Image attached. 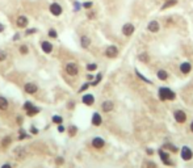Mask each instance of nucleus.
Masks as SVG:
<instances>
[{"mask_svg": "<svg viewBox=\"0 0 193 168\" xmlns=\"http://www.w3.org/2000/svg\"><path fill=\"white\" fill-rule=\"evenodd\" d=\"M28 46H25V45H23V46H20V53L21 54H28Z\"/></svg>", "mask_w": 193, "mask_h": 168, "instance_id": "33", "label": "nucleus"}, {"mask_svg": "<svg viewBox=\"0 0 193 168\" xmlns=\"http://www.w3.org/2000/svg\"><path fill=\"white\" fill-rule=\"evenodd\" d=\"M11 142H12V138H11L9 135H7V137H4V138H3V141H2V146H3L4 148H7L8 146L11 144Z\"/></svg>", "mask_w": 193, "mask_h": 168, "instance_id": "22", "label": "nucleus"}, {"mask_svg": "<svg viewBox=\"0 0 193 168\" xmlns=\"http://www.w3.org/2000/svg\"><path fill=\"white\" fill-rule=\"evenodd\" d=\"M56 163H58V164H62V163H63V159H62V156H59L58 159H56Z\"/></svg>", "mask_w": 193, "mask_h": 168, "instance_id": "44", "label": "nucleus"}, {"mask_svg": "<svg viewBox=\"0 0 193 168\" xmlns=\"http://www.w3.org/2000/svg\"><path fill=\"white\" fill-rule=\"evenodd\" d=\"M32 107H33V104L30 103V101H26V103L24 104V109H25V112H26V110H28V109H30Z\"/></svg>", "mask_w": 193, "mask_h": 168, "instance_id": "34", "label": "nucleus"}, {"mask_svg": "<svg viewBox=\"0 0 193 168\" xmlns=\"http://www.w3.org/2000/svg\"><path fill=\"white\" fill-rule=\"evenodd\" d=\"M192 70V64L189 63V62H183V63L180 64V71L183 74H189Z\"/></svg>", "mask_w": 193, "mask_h": 168, "instance_id": "16", "label": "nucleus"}, {"mask_svg": "<svg viewBox=\"0 0 193 168\" xmlns=\"http://www.w3.org/2000/svg\"><path fill=\"white\" fill-rule=\"evenodd\" d=\"M156 76H158L159 80H167V79H168V74H167V71H164V70H159L158 74H156Z\"/></svg>", "mask_w": 193, "mask_h": 168, "instance_id": "20", "label": "nucleus"}, {"mask_svg": "<svg viewBox=\"0 0 193 168\" xmlns=\"http://www.w3.org/2000/svg\"><path fill=\"white\" fill-rule=\"evenodd\" d=\"M15 154H16V156L19 158V159H24L25 158V155H26V151H25V148L24 147H17L16 150H15Z\"/></svg>", "mask_w": 193, "mask_h": 168, "instance_id": "18", "label": "nucleus"}, {"mask_svg": "<svg viewBox=\"0 0 193 168\" xmlns=\"http://www.w3.org/2000/svg\"><path fill=\"white\" fill-rule=\"evenodd\" d=\"M82 103L84 104V105H87V107H92V105H93V103H95L93 95H89V93L84 95V96L82 97Z\"/></svg>", "mask_w": 193, "mask_h": 168, "instance_id": "8", "label": "nucleus"}, {"mask_svg": "<svg viewBox=\"0 0 193 168\" xmlns=\"http://www.w3.org/2000/svg\"><path fill=\"white\" fill-rule=\"evenodd\" d=\"M83 7H84V8H91L92 7V3L91 2H86L84 4H83Z\"/></svg>", "mask_w": 193, "mask_h": 168, "instance_id": "41", "label": "nucleus"}, {"mask_svg": "<svg viewBox=\"0 0 193 168\" xmlns=\"http://www.w3.org/2000/svg\"><path fill=\"white\" fill-rule=\"evenodd\" d=\"M16 24L19 28H26V26H28V19H26L25 16H19L17 17Z\"/></svg>", "mask_w": 193, "mask_h": 168, "instance_id": "13", "label": "nucleus"}, {"mask_svg": "<svg viewBox=\"0 0 193 168\" xmlns=\"http://www.w3.org/2000/svg\"><path fill=\"white\" fill-rule=\"evenodd\" d=\"M50 12L54 16H59L60 13H62V7H60L58 3H53L51 5H50Z\"/></svg>", "mask_w": 193, "mask_h": 168, "instance_id": "12", "label": "nucleus"}, {"mask_svg": "<svg viewBox=\"0 0 193 168\" xmlns=\"http://www.w3.org/2000/svg\"><path fill=\"white\" fill-rule=\"evenodd\" d=\"M49 36L51 37V38H56V36H58V34H56V32L54 29H50L49 30Z\"/></svg>", "mask_w": 193, "mask_h": 168, "instance_id": "36", "label": "nucleus"}, {"mask_svg": "<svg viewBox=\"0 0 193 168\" xmlns=\"http://www.w3.org/2000/svg\"><path fill=\"white\" fill-rule=\"evenodd\" d=\"M4 30V26H3V24H0V33H2Z\"/></svg>", "mask_w": 193, "mask_h": 168, "instance_id": "47", "label": "nucleus"}, {"mask_svg": "<svg viewBox=\"0 0 193 168\" xmlns=\"http://www.w3.org/2000/svg\"><path fill=\"white\" fill-rule=\"evenodd\" d=\"M8 100L5 99V97L0 96V110H7L8 109Z\"/></svg>", "mask_w": 193, "mask_h": 168, "instance_id": "19", "label": "nucleus"}, {"mask_svg": "<svg viewBox=\"0 0 193 168\" xmlns=\"http://www.w3.org/2000/svg\"><path fill=\"white\" fill-rule=\"evenodd\" d=\"M79 8H80V5L78 4V2L75 3V11H79Z\"/></svg>", "mask_w": 193, "mask_h": 168, "instance_id": "46", "label": "nucleus"}, {"mask_svg": "<svg viewBox=\"0 0 193 168\" xmlns=\"http://www.w3.org/2000/svg\"><path fill=\"white\" fill-rule=\"evenodd\" d=\"M2 168H12V166H11V164H8V163H7V164H3V166H2Z\"/></svg>", "mask_w": 193, "mask_h": 168, "instance_id": "45", "label": "nucleus"}, {"mask_svg": "<svg viewBox=\"0 0 193 168\" xmlns=\"http://www.w3.org/2000/svg\"><path fill=\"white\" fill-rule=\"evenodd\" d=\"M76 133H78V127L75 125H70V127H68V135L70 137H74Z\"/></svg>", "mask_w": 193, "mask_h": 168, "instance_id": "24", "label": "nucleus"}, {"mask_svg": "<svg viewBox=\"0 0 193 168\" xmlns=\"http://www.w3.org/2000/svg\"><path fill=\"white\" fill-rule=\"evenodd\" d=\"M7 58V54H5V51H3V50H0V62H3V60H5Z\"/></svg>", "mask_w": 193, "mask_h": 168, "instance_id": "35", "label": "nucleus"}, {"mask_svg": "<svg viewBox=\"0 0 193 168\" xmlns=\"http://www.w3.org/2000/svg\"><path fill=\"white\" fill-rule=\"evenodd\" d=\"M87 70H88V71H95V70H97V64H96V63L87 64Z\"/></svg>", "mask_w": 193, "mask_h": 168, "instance_id": "31", "label": "nucleus"}, {"mask_svg": "<svg viewBox=\"0 0 193 168\" xmlns=\"http://www.w3.org/2000/svg\"><path fill=\"white\" fill-rule=\"evenodd\" d=\"M191 131H192V133H193V122H192V123H191Z\"/></svg>", "mask_w": 193, "mask_h": 168, "instance_id": "48", "label": "nucleus"}, {"mask_svg": "<svg viewBox=\"0 0 193 168\" xmlns=\"http://www.w3.org/2000/svg\"><path fill=\"white\" fill-rule=\"evenodd\" d=\"M163 147L167 148V150H171L172 152H177V147H176V146H173V144H171V143H166Z\"/></svg>", "mask_w": 193, "mask_h": 168, "instance_id": "27", "label": "nucleus"}, {"mask_svg": "<svg viewBox=\"0 0 193 168\" xmlns=\"http://www.w3.org/2000/svg\"><path fill=\"white\" fill-rule=\"evenodd\" d=\"M158 154H159L160 160L163 162V164H166V166H172V162H171V158H169V154H168V152H166L164 150H159V151H158Z\"/></svg>", "mask_w": 193, "mask_h": 168, "instance_id": "5", "label": "nucleus"}, {"mask_svg": "<svg viewBox=\"0 0 193 168\" xmlns=\"http://www.w3.org/2000/svg\"><path fill=\"white\" fill-rule=\"evenodd\" d=\"M24 138H28V134H26L25 131L20 130V137H19V139H24Z\"/></svg>", "mask_w": 193, "mask_h": 168, "instance_id": "37", "label": "nucleus"}, {"mask_svg": "<svg viewBox=\"0 0 193 168\" xmlns=\"http://www.w3.org/2000/svg\"><path fill=\"white\" fill-rule=\"evenodd\" d=\"M24 89H25L26 93H29V95H34V93L37 92L38 87H37L34 83H26V84H25V87H24Z\"/></svg>", "mask_w": 193, "mask_h": 168, "instance_id": "10", "label": "nucleus"}, {"mask_svg": "<svg viewBox=\"0 0 193 168\" xmlns=\"http://www.w3.org/2000/svg\"><path fill=\"white\" fill-rule=\"evenodd\" d=\"M101 78H103V75H101V74H99L95 78V80H93V82H91V86H97V84L100 83V80H101Z\"/></svg>", "mask_w": 193, "mask_h": 168, "instance_id": "29", "label": "nucleus"}, {"mask_svg": "<svg viewBox=\"0 0 193 168\" xmlns=\"http://www.w3.org/2000/svg\"><path fill=\"white\" fill-rule=\"evenodd\" d=\"M89 43H91V39L88 37H87V36H83L82 37V46L83 47H88Z\"/></svg>", "mask_w": 193, "mask_h": 168, "instance_id": "23", "label": "nucleus"}, {"mask_svg": "<svg viewBox=\"0 0 193 168\" xmlns=\"http://www.w3.org/2000/svg\"><path fill=\"white\" fill-rule=\"evenodd\" d=\"M113 103L112 101H109V100H107V101H104V103L101 104V109H103V112H105V113H108V112H111V110L113 109Z\"/></svg>", "mask_w": 193, "mask_h": 168, "instance_id": "15", "label": "nucleus"}, {"mask_svg": "<svg viewBox=\"0 0 193 168\" xmlns=\"http://www.w3.org/2000/svg\"><path fill=\"white\" fill-rule=\"evenodd\" d=\"M135 74H137V76H138V78H141V79H142V80H143V82H146V83H150V84H152V83H151V80H148V79H146V78H144V76H143V75H142L141 72H139V71H138V70H135Z\"/></svg>", "mask_w": 193, "mask_h": 168, "instance_id": "30", "label": "nucleus"}, {"mask_svg": "<svg viewBox=\"0 0 193 168\" xmlns=\"http://www.w3.org/2000/svg\"><path fill=\"white\" fill-rule=\"evenodd\" d=\"M91 86V83H86L84 84V86H83L82 88H80V89H79V92H83V91H86V89H88V87Z\"/></svg>", "mask_w": 193, "mask_h": 168, "instance_id": "38", "label": "nucleus"}, {"mask_svg": "<svg viewBox=\"0 0 193 168\" xmlns=\"http://www.w3.org/2000/svg\"><path fill=\"white\" fill-rule=\"evenodd\" d=\"M41 49H42V51L43 53H46V54H50V53L53 51V45L50 42H47V41H43L41 43Z\"/></svg>", "mask_w": 193, "mask_h": 168, "instance_id": "14", "label": "nucleus"}, {"mask_svg": "<svg viewBox=\"0 0 193 168\" xmlns=\"http://www.w3.org/2000/svg\"><path fill=\"white\" fill-rule=\"evenodd\" d=\"M51 121L54 122V123H58V125H60V123L63 122V118L60 117V116H58V114H55V116L51 117Z\"/></svg>", "mask_w": 193, "mask_h": 168, "instance_id": "25", "label": "nucleus"}, {"mask_svg": "<svg viewBox=\"0 0 193 168\" xmlns=\"http://www.w3.org/2000/svg\"><path fill=\"white\" fill-rule=\"evenodd\" d=\"M147 29L150 30L151 33H156L158 30H159V24H158V21H151V23L147 25Z\"/></svg>", "mask_w": 193, "mask_h": 168, "instance_id": "17", "label": "nucleus"}, {"mask_svg": "<svg viewBox=\"0 0 193 168\" xmlns=\"http://www.w3.org/2000/svg\"><path fill=\"white\" fill-rule=\"evenodd\" d=\"M30 133H32V134H37V133H38V129H37V127H30Z\"/></svg>", "mask_w": 193, "mask_h": 168, "instance_id": "40", "label": "nucleus"}, {"mask_svg": "<svg viewBox=\"0 0 193 168\" xmlns=\"http://www.w3.org/2000/svg\"><path fill=\"white\" fill-rule=\"evenodd\" d=\"M138 59L141 62H143V63H147V62H148V55L146 54V53H142V54L138 55Z\"/></svg>", "mask_w": 193, "mask_h": 168, "instance_id": "26", "label": "nucleus"}, {"mask_svg": "<svg viewBox=\"0 0 193 168\" xmlns=\"http://www.w3.org/2000/svg\"><path fill=\"white\" fill-rule=\"evenodd\" d=\"M33 33H36V29H28L25 32V34H28V36H30V34H33Z\"/></svg>", "mask_w": 193, "mask_h": 168, "instance_id": "39", "label": "nucleus"}, {"mask_svg": "<svg viewBox=\"0 0 193 168\" xmlns=\"http://www.w3.org/2000/svg\"><path fill=\"white\" fill-rule=\"evenodd\" d=\"M158 93H159V99H160L162 101H166V100H175V99H176V93H175L173 91H171L169 88H167V87L159 88Z\"/></svg>", "mask_w": 193, "mask_h": 168, "instance_id": "1", "label": "nucleus"}, {"mask_svg": "<svg viewBox=\"0 0 193 168\" xmlns=\"http://www.w3.org/2000/svg\"><path fill=\"white\" fill-rule=\"evenodd\" d=\"M146 154H147V155H152V154H154V151H152L151 148H147V150H146Z\"/></svg>", "mask_w": 193, "mask_h": 168, "instance_id": "43", "label": "nucleus"}, {"mask_svg": "<svg viewBox=\"0 0 193 168\" xmlns=\"http://www.w3.org/2000/svg\"><path fill=\"white\" fill-rule=\"evenodd\" d=\"M144 168H156V164H155V163L154 162H147L146 163V164H144Z\"/></svg>", "mask_w": 193, "mask_h": 168, "instance_id": "32", "label": "nucleus"}, {"mask_svg": "<svg viewBox=\"0 0 193 168\" xmlns=\"http://www.w3.org/2000/svg\"><path fill=\"white\" fill-rule=\"evenodd\" d=\"M176 3H177L176 0H168V2L166 3L163 7H162V9H167L168 7H172V5H175V4H176Z\"/></svg>", "mask_w": 193, "mask_h": 168, "instance_id": "28", "label": "nucleus"}, {"mask_svg": "<svg viewBox=\"0 0 193 168\" xmlns=\"http://www.w3.org/2000/svg\"><path fill=\"white\" fill-rule=\"evenodd\" d=\"M180 154H181V159L184 162H189L193 159V151L188 147V146H183Z\"/></svg>", "mask_w": 193, "mask_h": 168, "instance_id": "2", "label": "nucleus"}, {"mask_svg": "<svg viewBox=\"0 0 193 168\" xmlns=\"http://www.w3.org/2000/svg\"><path fill=\"white\" fill-rule=\"evenodd\" d=\"M173 117H175V121H176L177 123H184L187 121V114L184 110L179 109V110H175L173 113Z\"/></svg>", "mask_w": 193, "mask_h": 168, "instance_id": "3", "label": "nucleus"}, {"mask_svg": "<svg viewBox=\"0 0 193 168\" xmlns=\"http://www.w3.org/2000/svg\"><path fill=\"white\" fill-rule=\"evenodd\" d=\"M91 143H92V147L96 148V150H101L103 147H105V141L101 137H95Z\"/></svg>", "mask_w": 193, "mask_h": 168, "instance_id": "4", "label": "nucleus"}, {"mask_svg": "<svg viewBox=\"0 0 193 168\" xmlns=\"http://www.w3.org/2000/svg\"><path fill=\"white\" fill-rule=\"evenodd\" d=\"M134 25L133 24H125L124 26H122V34H124V36H131V34H133L134 33Z\"/></svg>", "mask_w": 193, "mask_h": 168, "instance_id": "9", "label": "nucleus"}, {"mask_svg": "<svg viewBox=\"0 0 193 168\" xmlns=\"http://www.w3.org/2000/svg\"><path fill=\"white\" fill-rule=\"evenodd\" d=\"M66 72H67L68 75H71V76H75V75H78L79 72V68H78V66L75 63H67L66 64Z\"/></svg>", "mask_w": 193, "mask_h": 168, "instance_id": "6", "label": "nucleus"}, {"mask_svg": "<svg viewBox=\"0 0 193 168\" xmlns=\"http://www.w3.org/2000/svg\"><path fill=\"white\" fill-rule=\"evenodd\" d=\"M91 122H92V125H93V126H100V125L103 123L101 114L97 113V112H95L93 114H92V120H91Z\"/></svg>", "mask_w": 193, "mask_h": 168, "instance_id": "11", "label": "nucleus"}, {"mask_svg": "<svg viewBox=\"0 0 193 168\" xmlns=\"http://www.w3.org/2000/svg\"><path fill=\"white\" fill-rule=\"evenodd\" d=\"M39 110H41V109H39V108H37V107H34V105H33V107L30 108V109H28V110H26V116L32 117V116H34V114L39 113Z\"/></svg>", "mask_w": 193, "mask_h": 168, "instance_id": "21", "label": "nucleus"}, {"mask_svg": "<svg viewBox=\"0 0 193 168\" xmlns=\"http://www.w3.org/2000/svg\"><path fill=\"white\" fill-rule=\"evenodd\" d=\"M105 55L108 57V58H116L118 55V49L116 46H108L107 50H105Z\"/></svg>", "mask_w": 193, "mask_h": 168, "instance_id": "7", "label": "nucleus"}, {"mask_svg": "<svg viewBox=\"0 0 193 168\" xmlns=\"http://www.w3.org/2000/svg\"><path fill=\"white\" fill-rule=\"evenodd\" d=\"M58 126H59V127H58V131H59V133H63V131L66 130V129H64V126L62 125V123H60V125H58Z\"/></svg>", "mask_w": 193, "mask_h": 168, "instance_id": "42", "label": "nucleus"}]
</instances>
